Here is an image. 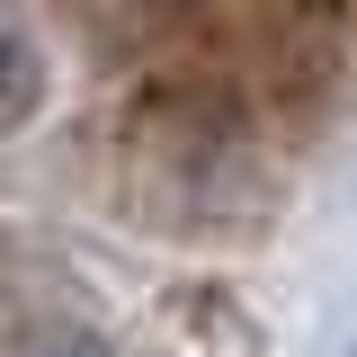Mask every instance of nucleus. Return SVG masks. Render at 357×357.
Wrapping results in <instances>:
<instances>
[{
	"label": "nucleus",
	"instance_id": "1",
	"mask_svg": "<svg viewBox=\"0 0 357 357\" xmlns=\"http://www.w3.org/2000/svg\"><path fill=\"white\" fill-rule=\"evenodd\" d=\"M36 107H45V45L0 18V134L36 126Z\"/></svg>",
	"mask_w": 357,
	"mask_h": 357
},
{
	"label": "nucleus",
	"instance_id": "2",
	"mask_svg": "<svg viewBox=\"0 0 357 357\" xmlns=\"http://www.w3.org/2000/svg\"><path fill=\"white\" fill-rule=\"evenodd\" d=\"M9 357H126V349L107 331H89V321H36V331H18Z\"/></svg>",
	"mask_w": 357,
	"mask_h": 357
}]
</instances>
